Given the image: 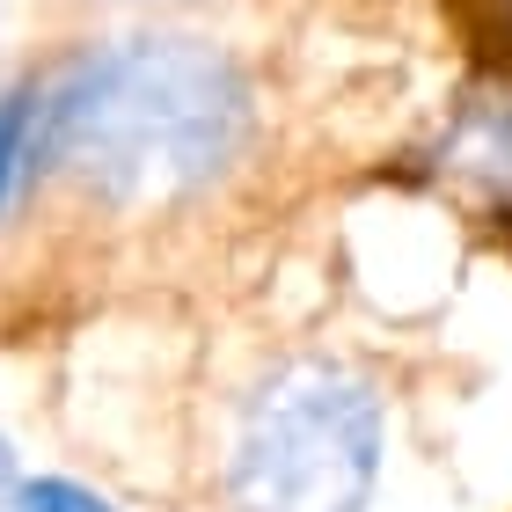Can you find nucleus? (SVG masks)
Listing matches in <instances>:
<instances>
[{
	"mask_svg": "<svg viewBox=\"0 0 512 512\" xmlns=\"http://www.w3.org/2000/svg\"><path fill=\"white\" fill-rule=\"evenodd\" d=\"M8 491H15V447L0 439V498H8Z\"/></svg>",
	"mask_w": 512,
	"mask_h": 512,
	"instance_id": "6",
	"label": "nucleus"
},
{
	"mask_svg": "<svg viewBox=\"0 0 512 512\" xmlns=\"http://www.w3.org/2000/svg\"><path fill=\"white\" fill-rule=\"evenodd\" d=\"M30 118H37V96H0V213L30 176Z\"/></svg>",
	"mask_w": 512,
	"mask_h": 512,
	"instance_id": "4",
	"label": "nucleus"
},
{
	"mask_svg": "<svg viewBox=\"0 0 512 512\" xmlns=\"http://www.w3.org/2000/svg\"><path fill=\"white\" fill-rule=\"evenodd\" d=\"M8 512H118L110 498H96L88 483H66V476H37V483H15Z\"/></svg>",
	"mask_w": 512,
	"mask_h": 512,
	"instance_id": "5",
	"label": "nucleus"
},
{
	"mask_svg": "<svg viewBox=\"0 0 512 512\" xmlns=\"http://www.w3.org/2000/svg\"><path fill=\"white\" fill-rule=\"evenodd\" d=\"M256 96L198 37H125L37 96L30 161H52L103 205H176L249 147Z\"/></svg>",
	"mask_w": 512,
	"mask_h": 512,
	"instance_id": "1",
	"label": "nucleus"
},
{
	"mask_svg": "<svg viewBox=\"0 0 512 512\" xmlns=\"http://www.w3.org/2000/svg\"><path fill=\"white\" fill-rule=\"evenodd\" d=\"M454 169H469L483 183H505L512 191V96L505 103H476L454 132Z\"/></svg>",
	"mask_w": 512,
	"mask_h": 512,
	"instance_id": "3",
	"label": "nucleus"
},
{
	"mask_svg": "<svg viewBox=\"0 0 512 512\" xmlns=\"http://www.w3.org/2000/svg\"><path fill=\"white\" fill-rule=\"evenodd\" d=\"M388 461L381 395L344 366H286L249 395L227 491L242 512H374Z\"/></svg>",
	"mask_w": 512,
	"mask_h": 512,
	"instance_id": "2",
	"label": "nucleus"
}]
</instances>
